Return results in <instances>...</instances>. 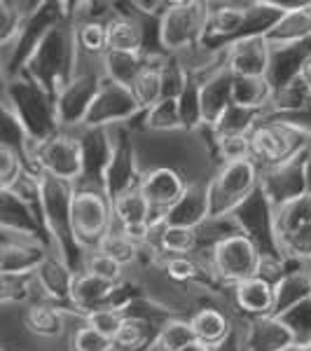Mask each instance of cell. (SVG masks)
<instances>
[{"label": "cell", "instance_id": "obj_29", "mask_svg": "<svg viewBox=\"0 0 311 351\" xmlns=\"http://www.w3.org/2000/svg\"><path fill=\"white\" fill-rule=\"evenodd\" d=\"M145 335H148V330H145V321L124 316V324H122L120 332H117V337H115V347L127 349V351L136 349V347L143 344Z\"/></svg>", "mask_w": 311, "mask_h": 351}, {"label": "cell", "instance_id": "obj_18", "mask_svg": "<svg viewBox=\"0 0 311 351\" xmlns=\"http://www.w3.org/2000/svg\"><path fill=\"white\" fill-rule=\"evenodd\" d=\"M110 291H112L110 284L84 274V276H80V279H75V284H73L71 302L75 304V307H80L84 314H89L92 309L101 307V302L110 295Z\"/></svg>", "mask_w": 311, "mask_h": 351}, {"label": "cell", "instance_id": "obj_25", "mask_svg": "<svg viewBox=\"0 0 311 351\" xmlns=\"http://www.w3.org/2000/svg\"><path fill=\"white\" fill-rule=\"evenodd\" d=\"M84 269H87V274L94 276V279H101V281H105V284L115 286L117 281L122 279V269L124 267L120 263H115L112 258L103 256L101 251H96V253H92V256L87 258Z\"/></svg>", "mask_w": 311, "mask_h": 351}, {"label": "cell", "instance_id": "obj_32", "mask_svg": "<svg viewBox=\"0 0 311 351\" xmlns=\"http://www.w3.org/2000/svg\"><path fill=\"white\" fill-rule=\"evenodd\" d=\"M0 169H3V190L10 192L14 188V183L21 178V162H19V155L10 148V145H3L0 150Z\"/></svg>", "mask_w": 311, "mask_h": 351}, {"label": "cell", "instance_id": "obj_2", "mask_svg": "<svg viewBox=\"0 0 311 351\" xmlns=\"http://www.w3.org/2000/svg\"><path fill=\"white\" fill-rule=\"evenodd\" d=\"M258 183L256 164L251 160L246 162H232L225 164L223 171L216 176L211 190L208 192V208L213 216H220L223 211L244 204V199L253 192Z\"/></svg>", "mask_w": 311, "mask_h": 351}, {"label": "cell", "instance_id": "obj_13", "mask_svg": "<svg viewBox=\"0 0 311 351\" xmlns=\"http://www.w3.org/2000/svg\"><path fill=\"white\" fill-rule=\"evenodd\" d=\"M311 33V24L307 21V16L302 14V10H295V12H288L276 21L274 26L267 31L264 40L269 45H281V47H293V45H299Z\"/></svg>", "mask_w": 311, "mask_h": 351}, {"label": "cell", "instance_id": "obj_31", "mask_svg": "<svg viewBox=\"0 0 311 351\" xmlns=\"http://www.w3.org/2000/svg\"><path fill=\"white\" fill-rule=\"evenodd\" d=\"M246 10L241 8H220L216 14H213V31L218 36H229V33H236L241 26L246 24Z\"/></svg>", "mask_w": 311, "mask_h": 351}, {"label": "cell", "instance_id": "obj_35", "mask_svg": "<svg viewBox=\"0 0 311 351\" xmlns=\"http://www.w3.org/2000/svg\"><path fill=\"white\" fill-rule=\"evenodd\" d=\"M299 10H302V14L307 16V21H309V24H311V3H304V5H302V8H299Z\"/></svg>", "mask_w": 311, "mask_h": 351}, {"label": "cell", "instance_id": "obj_15", "mask_svg": "<svg viewBox=\"0 0 311 351\" xmlns=\"http://www.w3.org/2000/svg\"><path fill=\"white\" fill-rule=\"evenodd\" d=\"M24 324L33 335L38 337H59L61 332L66 330V319L59 309L52 307V304H33L31 309L26 311Z\"/></svg>", "mask_w": 311, "mask_h": 351}, {"label": "cell", "instance_id": "obj_19", "mask_svg": "<svg viewBox=\"0 0 311 351\" xmlns=\"http://www.w3.org/2000/svg\"><path fill=\"white\" fill-rule=\"evenodd\" d=\"M140 28L129 19H117L108 24V52L138 54L140 52Z\"/></svg>", "mask_w": 311, "mask_h": 351}, {"label": "cell", "instance_id": "obj_6", "mask_svg": "<svg viewBox=\"0 0 311 351\" xmlns=\"http://www.w3.org/2000/svg\"><path fill=\"white\" fill-rule=\"evenodd\" d=\"M138 190L150 202L152 211L166 213L183 199L188 188L180 180V176L176 171H171V169H152V171L143 176V180L138 183Z\"/></svg>", "mask_w": 311, "mask_h": 351}, {"label": "cell", "instance_id": "obj_12", "mask_svg": "<svg viewBox=\"0 0 311 351\" xmlns=\"http://www.w3.org/2000/svg\"><path fill=\"white\" fill-rule=\"evenodd\" d=\"M251 148L264 162H281L290 150V136L279 127H258L251 134Z\"/></svg>", "mask_w": 311, "mask_h": 351}, {"label": "cell", "instance_id": "obj_30", "mask_svg": "<svg viewBox=\"0 0 311 351\" xmlns=\"http://www.w3.org/2000/svg\"><path fill=\"white\" fill-rule=\"evenodd\" d=\"M73 349L75 351H112L115 349V342L103 337L101 332H96L94 328L82 326L80 330H75V335H73Z\"/></svg>", "mask_w": 311, "mask_h": 351}, {"label": "cell", "instance_id": "obj_1", "mask_svg": "<svg viewBox=\"0 0 311 351\" xmlns=\"http://www.w3.org/2000/svg\"><path fill=\"white\" fill-rule=\"evenodd\" d=\"M260 265H262V256L258 246L244 234L225 237L213 248V267L223 279L234 281L236 286L258 276Z\"/></svg>", "mask_w": 311, "mask_h": 351}, {"label": "cell", "instance_id": "obj_34", "mask_svg": "<svg viewBox=\"0 0 311 351\" xmlns=\"http://www.w3.org/2000/svg\"><path fill=\"white\" fill-rule=\"evenodd\" d=\"M297 82H302V87L311 94V59L302 66V71H299V75H297Z\"/></svg>", "mask_w": 311, "mask_h": 351}, {"label": "cell", "instance_id": "obj_22", "mask_svg": "<svg viewBox=\"0 0 311 351\" xmlns=\"http://www.w3.org/2000/svg\"><path fill=\"white\" fill-rule=\"evenodd\" d=\"M96 251H101L103 256H108V258L115 260V263H120L122 267H127V265L136 263V258H138V243L129 239L122 230L120 232L110 230L108 234L99 241Z\"/></svg>", "mask_w": 311, "mask_h": 351}, {"label": "cell", "instance_id": "obj_28", "mask_svg": "<svg viewBox=\"0 0 311 351\" xmlns=\"http://www.w3.org/2000/svg\"><path fill=\"white\" fill-rule=\"evenodd\" d=\"M220 155H223L225 164H232V162H246L251 160V136H220Z\"/></svg>", "mask_w": 311, "mask_h": 351}, {"label": "cell", "instance_id": "obj_3", "mask_svg": "<svg viewBox=\"0 0 311 351\" xmlns=\"http://www.w3.org/2000/svg\"><path fill=\"white\" fill-rule=\"evenodd\" d=\"M112 208L101 192L84 190L71 197V232L80 241H99L110 232Z\"/></svg>", "mask_w": 311, "mask_h": 351}, {"label": "cell", "instance_id": "obj_11", "mask_svg": "<svg viewBox=\"0 0 311 351\" xmlns=\"http://www.w3.org/2000/svg\"><path fill=\"white\" fill-rule=\"evenodd\" d=\"M208 213H211V208H208V192H203L199 188H188L183 199L171 211L164 213V223L183 225V228L195 230V225H199Z\"/></svg>", "mask_w": 311, "mask_h": 351}, {"label": "cell", "instance_id": "obj_8", "mask_svg": "<svg viewBox=\"0 0 311 351\" xmlns=\"http://www.w3.org/2000/svg\"><path fill=\"white\" fill-rule=\"evenodd\" d=\"M152 206L143 197L138 188H132L127 192L112 197V216L120 223L122 230L127 228H148L150 225Z\"/></svg>", "mask_w": 311, "mask_h": 351}, {"label": "cell", "instance_id": "obj_26", "mask_svg": "<svg viewBox=\"0 0 311 351\" xmlns=\"http://www.w3.org/2000/svg\"><path fill=\"white\" fill-rule=\"evenodd\" d=\"M77 40L89 54H108V26L99 21H87L77 31Z\"/></svg>", "mask_w": 311, "mask_h": 351}, {"label": "cell", "instance_id": "obj_21", "mask_svg": "<svg viewBox=\"0 0 311 351\" xmlns=\"http://www.w3.org/2000/svg\"><path fill=\"white\" fill-rule=\"evenodd\" d=\"M105 68H108V77L112 82L124 84V87L132 89L136 77L143 71L138 54H120V52H108L105 54Z\"/></svg>", "mask_w": 311, "mask_h": 351}, {"label": "cell", "instance_id": "obj_9", "mask_svg": "<svg viewBox=\"0 0 311 351\" xmlns=\"http://www.w3.org/2000/svg\"><path fill=\"white\" fill-rule=\"evenodd\" d=\"M33 281H36V286L40 288L49 300H71L73 284H75L71 271L61 263L49 260V258H45L42 263L38 265V269L33 271Z\"/></svg>", "mask_w": 311, "mask_h": 351}, {"label": "cell", "instance_id": "obj_5", "mask_svg": "<svg viewBox=\"0 0 311 351\" xmlns=\"http://www.w3.org/2000/svg\"><path fill=\"white\" fill-rule=\"evenodd\" d=\"M203 26V14L199 5H171L162 16V43L166 49H185L195 43Z\"/></svg>", "mask_w": 311, "mask_h": 351}, {"label": "cell", "instance_id": "obj_36", "mask_svg": "<svg viewBox=\"0 0 311 351\" xmlns=\"http://www.w3.org/2000/svg\"><path fill=\"white\" fill-rule=\"evenodd\" d=\"M307 279H309V291H311V271H309V276H307Z\"/></svg>", "mask_w": 311, "mask_h": 351}, {"label": "cell", "instance_id": "obj_16", "mask_svg": "<svg viewBox=\"0 0 311 351\" xmlns=\"http://www.w3.org/2000/svg\"><path fill=\"white\" fill-rule=\"evenodd\" d=\"M132 94L134 99L138 101L140 108L152 110L155 106H160L164 101V75L162 68H152L145 66L140 71V75L136 77L132 84Z\"/></svg>", "mask_w": 311, "mask_h": 351}, {"label": "cell", "instance_id": "obj_27", "mask_svg": "<svg viewBox=\"0 0 311 351\" xmlns=\"http://www.w3.org/2000/svg\"><path fill=\"white\" fill-rule=\"evenodd\" d=\"M148 124L155 129H173L178 124H183L178 99H164L160 106H155L148 115Z\"/></svg>", "mask_w": 311, "mask_h": 351}, {"label": "cell", "instance_id": "obj_24", "mask_svg": "<svg viewBox=\"0 0 311 351\" xmlns=\"http://www.w3.org/2000/svg\"><path fill=\"white\" fill-rule=\"evenodd\" d=\"M122 324H124V316L120 314V309H112V307H99L92 309L89 314H84V326L94 328L96 332H101V335L112 339V342H115Z\"/></svg>", "mask_w": 311, "mask_h": 351}, {"label": "cell", "instance_id": "obj_7", "mask_svg": "<svg viewBox=\"0 0 311 351\" xmlns=\"http://www.w3.org/2000/svg\"><path fill=\"white\" fill-rule=\"evenodd\" d=\"M271 68V52L264 36L239 40L229 52L232 77H267Z\"/></svg>", "mask_w": 311, "mask_h": 351}, {"label": "cell", "instance_id": "obj_33", "mask_svg": "<svg viewBox=\"0 0 311 351\" xmlns=\"http://www.w3.org/2000/svg\"><path fill=\"white\" fill-rule=\"evenodd\" d=\"M166 271H169V276H173L176 281H190V279H195L197 276V265L192 263L190 258H171L166 263Z\"/></svg>", "mask_w": 311, "mask_h": 351}, {"label": "cell", "instance_id": "obj_14", "mask_svg": "<svg viewBox=\"0 0 311 351\" xmlns=\"http://www.w3.org/2000/svg\"><path fill=\"white\" fill-rule=\"evenodd\" d=\"M192 330H195L197 344L199 347H218L223 344V339L227 337L229 324L225 319V314H220L218 309H201L195 314V319L190 321Z\"/></svg>", "mask_w": 311, "mask_h": 351}, {"label": "cell", "instance_id": "obj_23", "mask_svg": "<svg viewBox=\"0 0 311 351\" xmlns=\"http://www.w3.org/2000/svg\"><path fill=\"white\" fill-rule=\"evenodd\" d=\"M192 347H199V344H197L192 326L183 324V321L166 324L160 332V337H157V349L160 351H188Z\"/></svg>", "mask_w": 311, "mask_h": 351}, {"label": "cell", "instance_id": "obj_10", "mask_svg": "<svg viewBox=\"0 0 311 351\" xmlns=\"http://www.w3.org/2000/svg\"><path fill=\"white\" fill-rule=\"evenodd\" d=\"M236 302L248 314L264 316L276 304V288L267 279H262V276H253V279L241 281L236 286Z\"/></svg>", "mask_w": 311, "mask_h": 351}, {"label": "cell", "instance_id": "obj_4", "mask_svg": "<svg viewBox=\"0 0 311 351\" xmlns=\"http://www.w3.org/2000/svg\"><path fill=\"white\" fill-rule=\"evenodd\" d=\"M38 160H40L45 176L59 180V183H71L82 176L84 150L80 141L71 138V136H54L40 148Z\"/></svg>", "mask_w": 311, "mask_h": 351}, {"label": "cell", "instance_id": "obj_20", "mask_svg": "<svg viewBox=\"0 0 311 351\" xmlns=\"http://www.w3.org/2000/svg\"><path fill=\"white\" fill-rule=\"evenodd\" d=\"M160 246L162 251L171 253L173 258H188L197 248V230L183 228V225H162L160 230Z\"/></svg>", "mask_w": 311, "mask_h": 351}, {"label": "cell", "instance_id": "obj_17", "mask_svg": "<svg viewBox=\"0 0 311 351\" xmlns=\"http://www.w3.org/2000/svg\"><path fill=\"white\" fill-rule=\"evenodd\" d=\"M269 94L267 77H232V104L246 110H258Z\"/></svg>", "mask_w": 311, "mask_h": 351}]
</instances>
